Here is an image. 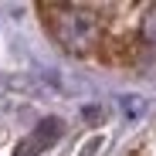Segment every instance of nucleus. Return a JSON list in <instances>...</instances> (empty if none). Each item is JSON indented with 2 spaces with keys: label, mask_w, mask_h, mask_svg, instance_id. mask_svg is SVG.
<instances>
[{
  "label": "nucleus",
  "mask_w": 156,
  "mask_h": 156,
  "mask_svg": "<svg viewBox=\"0 0 156 156\" xmlns=\"http://www.w3.org/2000/svg\"><path fill=\"white\" fill-rule=\"evenodd\" d=\"M44 27L68 55H88L102 41V17L82 4H41Z\"/></svg>",
  "instance_id": "1"
},
{
  "label": "nucleus",
  "mask_w": 156,
  "mask_h": 156,
  "mask_svg": "<svg viewBox=\"0 0 156 156\" xmlns=\"http://www.w3.org/2000/svg\"><path fill=\"white\" fill-rule=\"evenodd\" d=\"M61 136H65V119L48 115V119H41L31 133L14 146V156H41V153H48L51 146H58Z\"/></svg>",
  "instance_id": "2"
},
{
  "label": "nucleus",
  "mask_w": 156,
  "mask_h": 156,
  "mask_svg": "<svg viewBox=\"0 0 156 156\" xmlns=\"http://www.w3.org/2000/svg\"><path fill=\"white\" fill-rule=\"evenodd\" d=\"M139 34H143V41H146V44H153V48H156V4L146 10L143 24H139Z\"/></svg>",
  "instance_id": "3"
},
{
  "label": "nucleus",
  "mask_w": 156,
  "mask_h": 156,
  "mask_svg": "<svg viewBox=\"0 0 156 156\" xmlns=\"http://www.w3.org/2000/svg\"><path fill=\"white\" fill-rule=\"evenodd\" d=\"M122 112H126V115H139V112H143L139 95H122Z\"/></svg>",
  "instance_id": "4"
}]
</instances>
